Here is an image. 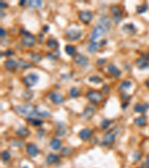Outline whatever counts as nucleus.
<instances>
[{"label":"nucleus","mask_w":149,"mask_h":168,"mask_svg":"<svg viewBox=\"0 0 149 168\" xmlns=\"http://www.w3.org/2000/svg\"><path fill=\"white\" fill-rule=\"evenodd\" d=\"M146 122H147V118H146L145 116L141 115L140 117H137L134 120V123H135L136 126H140V127H142V126H145Z\"/></svg>","instance_id":"b1692460"},{"label":"nucleus","mask_w":149,"mask_h":168,"mask_svg":"<svg viewBox=\"0 0 149 168\" xmlns=\"http://www.w3.org/2000/svg\"><path fill=\"white\" fill-rule=\"evenodd\" d=\"M0 6H1V8H2H2L5 9V8H8V3H6V2L1 1V2H0Z\"/></svg>","instance_id":"603ef678"},{"label":"nucleus","mask_w":149,"mask_h":168,"mask_svg":"<svg viewBox=\"0 0 149 168\" xmlns=\"http://www.w3.org/2000/svg\"><path fill=\"white\" fill-rule=\"evenodd\" d=\"M69 95L72 98H77L80 95V90L78 87H72L69 91Z\"/></svg>","instance_id":"f704fd0d"},{"label":"nucleus","mask_w":149,"mask_h":168,"mask_svg":"<svg viewBox=\"0 0 149 168\" xmlns=\"http://www.w3.org/2000/svg\"><path fill=\"white\" fill-rule=\"evenodd\" d=\"M79 20L85 24H88L91 22L93 18V14L90 11H82L79 13Z\"/></svg>","instance_id":"1a4fd4ad"},{"label":"nucleus","mask_w":149,"mask_h":168,"mask_svg":"<svg viewBox=\"0 0 149 168\" xmlns=\"http://www.w3.org/2000/svg\"><path fill=\"white\" fill-rule=\"evenodd\" d=\"M58 126V129L55 131V135L59 137H62L67 134V128H66V124L63 122H58L57 123Z\"/></svg>","instance_id":"dca6fc26"},{"label":"nucleus","mask_w":149,"mask_h":168,"mask_svg":"<svg viewBox=\"0 0 149 168\" xmlns=\"http://www.w3.org/2000/svg\"><path fill=\"white\" fill-rule=\"evenodd\" d=\"M6 31L3 28H0V36H1V37H5L6 36Z\"/></svg>","instance_id":"8fccbe9b"},{"label":"nucleus","mask_w":149,"mask_h":168,"mask_svg":"<svg viewBox=\"0 0 149 168\" xmlns=\"http://www.w3.org/2000/svg\"><path fill=\"white\" fill-rule=\"evenodd\" d=\"M72 153V150L70 148L67 147H63L61 150V155L63 157H67V156H71Z\"/></svg>","instance_id":"c9c22d12"},{"label":"nucleus","mask_w":149,"mask_h":168,"mask_svg":"<svg viewBox=\"0 0 149 168\" xmlns=\"http://www.w3.org/2000/svg\"><path fill=\"white\" fill-rule=\"evenodd\" d=\"M48 97L52 103L56 105H61L64 102V97L58 92H50L48 94Z\"/></svg>","instance_id":"0eeeda50"},{"label":"nucleus","mask_w":149,"mask_h":168,"mask_svg":"<svg viewBox=\"0 0 149 168\" xmlns=\"http://www.w3.org/2000/svg\"><path fill=\"white\" fill-rule=\"evenodd\" d=\"M136 65L140 70L149 69V61L144 58H139L136 61Z\"/></svg>","instance_id":"6ab92c4d"},{"label":"nucleus","mask_w":149,"mask_h":168,"mask_svg":"<svg viewBox=\"0 0 149 168\" xmlns=\"http://www.w3.org/2000/svg\"><path fill=\"white\" fill-rule=\"evenodd\" d=\"M61 144H62L61 141L58 138L52 139L51 141L50 142V146H51L54 150H58V149L61 148Z\"/></svg>","instance_id":"a878e982"},{"label":"nucleus","mask_w":149,"mask_h":168,"mask_svg":"<svg viewBox=\"0 0 149 168\" xmlns=\"http://www.w3.org/2000/svg\"><path fill=\"white\" fill-rule=\"evenodd\" d=\"M142 158V153H140V152H135L134 153V160H140V159Z\"/></svg>","instance_id":"de8ad7c7"},{"label":"nucleus","mask_w":149,"mask_h":168,"mask_svg":"<svg viewBox=\"0 0 149 168\" xmlns=\"http://www.w3.org/2000/svg\"><path fill=\"white\" fill-rule=\"evenodd\" d=\"M25 3H26V1H25V0H22V1H20V2L19 5H21V6H22V5H25Z\"/></svg>","instance_id":"13d9d810"},{"label":"nucleus","mask_w":149,"mask_h":168,"mask_svg":"<svg viewBox=\"0 0 149 168\" xmlns=\"http://www.w3.org/2000/svg\"><path fill=\"white\" fill-rule=\"evenodd\" d=\"M60 160V158L58 155L55 154H49L48 156L46 157V161L48 164H54L58 163Z\"/></svg>","instance_id":"412c9836"},{"label":"nucleus","mask_w":149,"mask_h":168,"mask_svg":"<svg viewBox=\"0 0 149 168\" xmlns=\"http://www.w3.org/2000/svg\"><path fill=\"white\" fill-rule=\"evenodd\" d=\"M112 123H113L112 120H107V119H104L101 123V126L102 130H106V129H108L109 126L111 125Z\"/></svg>","instance_id":"4c0bfd02"},{"label":"nucleus","mask_w":149,"mask_h":168,"mask_svg":"<svg viewBox=\"0 0 149 168\" xmlns=\"http://www.w3.org/2000/svg\"><path fill=\"white\" fill-rule=\"evenodd\" d=\"M26 151L31 157H37L40 153V150L34 143H28L26 146Z\"/></svg>","instance_id":"f8f14e48"},{"label":"nucleus","mask_w":149,"mask_h":168,"mask_svg":"<svg viewBox=\"0 0 149 168\" xmlns=\"http://www.w3.org/2000/svg\"><path fill=\"white\" fill-rule=\"evenodd\" d=\"M110 11L112 14H114V15L122 12L121 9H120V7L119 6V5H114V6H112L111 8H110Z\"/></svg>","instance_id":"ea45409f"},{"label":"nucleus","mask_w":149,"mask_h":168,"mask_svg":"<svg viewBox=\"0 0 149 168\" xmlns=\"http://www.w3.org/2000/svg\"><path fill=\"white\" fill-rule=\"evenodd\" d=\"M73 61L81 67H85L88 64L89 60L86 56L81 54H75L73 56Z\"/></svg>","instance_id":"9d476101"},{"label":"nucleus","mask_w":149,"mask_h":168,"mask_svg":"<svg viewBox=\"0 0 149 168\" xmlns=\"http://www.w3.org/2000/svg\"><path fill=\"white\" fill-rule=\"evenodd\" d=\"M119 132L120 129L119 126H114V128H112L104 136L101 144L103 146H109V145L112 144V143L115 141L116 137L119 135Z\"/></svg>","instance_id":"f257e3e1"},{"label":"nucleus","mask_w":149,"mask_h":168,"mask_svg":"<svg viewBox=\"0 0 149 168\" xmlns=\"http://www.w3.org/2000/svg\"><path fill=\"white\" fill-rule=\"evenodd\" d=\"M4 55H5V56H6V57L12 56L14 55V51L13 49H8L4 52Z\"/></svg>","instance_id":"a18cd8bd"},{"label":"nucleus","mask_w":149,"mask_h":168,"mask_svg":"<svg viewBox=\"0 0 149 168\" xmlns=\"http://www.w3.org/2000/svg\"><path fill=\"white\" fill-rule=\"evenodd\" d=\"M106 63H107V59H106V58H99V59L97 60L96 61V64L100 66L104 65V64H106Z\"/></svg>","instance_id":"49530a36"},{"label":"nucleus","mask_w":149,"mask_h":168,"mask_svg":"<svg viewBox=\"0 0 149 168\" xmlns=\"http://www.w3.org/2000/svg\"><path fill=\"white\" fill-rule=\"evenodd\" d=\"M94 113H95V106H93L92 104H89L85 108L81 116L86 120H90L94 115Z\"/></svg>","instance_id":"9b49d317"},{"label":"nucleus","mask_w":149,"mask_h":168,"mask_svg":"<svg viewBox=\"0 0 149 168\" xmlns=\"http://www.w3.org/2000/svg\"><path fill=\"white\" fill-rule=\"evenodd\" d=\"M100 47H101V44L98 42H92L88 47V51L90 53H94Z\"/></svg>","instance_id":"bb28decb"},{"label":"nucleus","mask_w":149,"mask_h":168,"mask_svg":"<svg viewBox=\"0 0 149 168\" xmlns=\"http://www.w3.org/2000/svg\"><path fill=\"white\" fill-rule=\"evenodd\" d=\"M122 17H123V13L120 12V13H119V14L114 15L113 20L115 21V23H119L120 21L122 20Z\"/></svg>","instance_id":"a19ab883"},{"label":"nucleus","mask_w":149,"mask_h":168,"mask_svg":"<svg viewBox=\"0 0 149 168\" xmlns=\"http://www.w3.org/2000/svg\"><path fill=\"white\" fill-rule=\"evenodd\" d=\"M16 133L20 137H28L30 135V131L25 127H20L19 129H17Z\"/></svg>","instance_id":"5701e85b"},{"label":"nucleus","mask_w":149,"mask_h":168,"mask_svg":"<svg viewBox=\"0 0 149 168\" xmlns=\"http://www.w3.org/2000/svg\"><path fill=\"white\" fill-rule=\"evenodd\" d=\"M27 121L29 122L31 124H32L33 126H41V125H43V120H40V119H37L35 118V117H29L27 118Z\"/></svg>","instance_id":"cd10ccee"},{"label":"nucleus","mask_w":149,"mask_h":168,"mask_svg":"<svg viewBox=\"0 0 149 168\" xmlns=\"http://www.w3.org/2000/svg\"><path fill=\"white\" fill-rule=\"evenodd\" d=\"M107 71L109 72L110 75H112L113 76L115 77V78H118L122 75V71L118 68V67H116L114 64H109L107 67Z\"/></svg>","instance_id":"2eb2a0df"},{"label":"nucleus","mask_w":149,"mask_h":168,"mask_svg":"<svg viewBox=\"0 0 149 168\" xmlns=\"http://www.w3.org/2000/svg\"><path fill=\"white\" fill-rule=\"evenodd\" d=\"M17 67H18L20 69L25 70V69L31 68V67H32V64H30V63L26 62V61H23V60H20V61L17 63Z\"/></svg>","instance_id":"7c9ffc66"},{"label":"nucleus","mask_w":149,"mask_h":168,"mask_svg":"<svg viewBox=\"0 0 149 168\" xmlns=\"http://www.w3.org/2000/svg\"><path fill=\"white\" fill-rule=\"evenodd\" d=\"M46 58H48L49 60H51V61H54L58 58V56L54 55V53H51V52H48L46 54Z\"/></svg>","instance_id":"c03bdc74"},{"label":"nucleus","mask_w":149,"mask_h":168,"mask_svg":"<svg viewBox=\"0 0 149 168\" xmlns=\"http://www.w3.org/2000/svg\"><path fill=\"white\" fill-rule=\"evenodd\" d=\"M39 81V76L36 73H30L24 77L23 82L27 87H31L35 85Z\"/></svg>","instance_id":"39448f33"},{"label":"nucleus","mask_w":149,"mask_h":168,"mask_svg":"<svg viewBox=\"0 0 149 168\" xmlns=\"http://www.w3.org/2000/svg\"><path fill=\"white\" fill-rule=\"evenodd\" d=\"M34 109V106L31 104L19 105L14 108V110H15V111L17 112V114H22V115H26V114L29 115Z\"/></svg>","instance_id":"423d86ee"},{"label":"nucleus","mask_w":149,"mask_h":168,"mask_svg":"<svg viewBox=\"0 0 149 168\" xmlns=\"http://www.w3.org/2000/svg\"><path fill=\"white\" fill-rule=\"evenodd\" d=\"M143 58H145L146 60H148V61H149V52H148L147 53H145V54L143 55Z\"/></svg>","instance_id":"5fc2aeb1"},{"label":"nucleus","mask_w":149,"mask_h":168,"mask_svg":"<svg viewBox=\"0 0 149 168\" xmlns=\"http://www.w3.org/2000/svg\"><path fill=\"white\" fill-rule=\"evenodd\" d=\"M145 84L146 87H148L149 88V78L148 79L145 81Z\"/></svg>","instance_id":"052dcab7"},{"label":"nucleus","mask_w":149,"mask_h":168,"mask_svg":"<svg viewBox=\"0 0 149 168\" xmlns=\"http://www.w3.org/2000/svg\"><path fill=\"white\" fill-rule=\"evenodd\" d=\"M129 105V103H125L124 102V103H122V108L123 109H126V108H127V106Z\"/></svg>","instance_id":"6e6d98bb"},{"label":"nucleus","mask_w":149,"mask_h":168,"mask_svg":"<svg viewBox=\"0 0 149 168\" xmlns=\"http://www.w3.org/2000/svg\"><path fill=\"white\" fill-rule=\"evenodd\" d=\"M136 11L137 13L139 14H144L146 11H148V6L147 5H145V4H142V5H137V8H136Z\"/></svg>","instance_id":"e433bc0d"},{"label":"nucleus","mask_w":149,"mask_h":168,"mask_svg":"<svg viewBox=\"0 0 149 168\" xmlns=\"http://www.w3.org/2000/svg\"><path fill=\"white\" fill-rule=\"evenodd\" d=\"M11 158V154L7 150H5L2 153V159L4 161H8V160Z\"/></svg>","instance_id":"79ce46f5"},{"label":"nucleus","mask_w":149,"mask_h":168,"mask_svg":"<svg viewBox=\"0 0 149 168\" xmlns=\"http://www.w3.org/2000/svg\"><path fill=\"white\" fill-rule=\"evenodd\" d=\"M100 44H101V46L102 47V46L105 45V44H107V41H106V40H102V41L100 42Z\"/></svg>","instance_id":"bf43d9fd"},{"label":"nucleus","mask_w":149,"mask_h":168,"mask_svg":"<svg viewBox=\"0 0 149 168\" xmlns=\"http://www.w3.org/2000/svg\"><path fill=\"white\" fill-rule=\"evenodd\" d=\"M86 97L93 103H99L103 100L102 93L97 90H90V91L87 92L86 94Z\"/></svg>","instance_id":"7ed1b4c3"},{"label":"nucleus","mask_w":149,"mask_h":168,"mask_svg":"<svg viewBox=\"0 0 149 168\" xmlns=\"http://www.w3.org/2000/svg\"><path fill=\"white\" fill-rule=\"evenodd\" d=\"M99 24L101 25H102L107 30V31H108L110 30V27H111V21H110V17L108 16H103L100 19Z\"/></svg>","instance_id":"a211bd4d"},{"label":"nucleus","mask_w":149,"mask_h":168,"mask_svg":"<svg viewBox=\"0 0 149 168\" xmlns=\"http://www.w3.org/2000/svg\"><path fill=\"white\" fill-rule=\"evenodd\" d=\"M110 90V87L107 85V84H104V85L102 87V91L104 92L105 94H107V93H109Z\"/></svg>","instance_id":"09e8293b"},{"label":"nucleus","mask_w":149,"mask_h":168,"mask_svg":"<svg viewBox=\"0 0 149 168\" xmlns=\"http://www.w3.org/2000/svg\"><path fill=\"white\" fill-rule=\"evenodd\" d=\"M22 168H29V167H23Z\"/></svg>","instance_id":"e2e57ef3"},{"label":"nucleus","mask_w":149,"mask_h":168,"mask_svg":"<svg viewBox=\"0 0 149 168\" xmlns=\"http://www.w3.org/2000/svg\"><path fill=\"white\" fill-rule=\"evenodd\" d=\"M122 31H124V33L127 34H130V35H132V34H134L136 32H137V28H136V26L134 25V24L133 23H127L125 25H124V26L122 27Z\"/></svg>","instance_id":"f3484780"},{"label":"nucleus","mask_w":149,"mask_h":168,"mask_svg":"<svg viewBox=\"0 0 149 168\" xmlns=\"http://www.w3.org/2000/svg\"><path fill=\"white\" fill-rule=\"evenodd\" d=\"M30 117H49L50 113L47 111H41L39 108H34L33 111L29 114Z\"/></svg>","instance_id":"ddd939ff"},{"label":"nucleus","mask_w":149,"mask_h":168,"mask_svg":"<svg viewBox=\"0 0 149 168\" xmlns=\"http://www.w3.org/2000/svg\"><path fill=\"white\" fill-rule=\"evenodd\" d=\"M149 108V103H144V104H137L134 106V109L137 113H144Z\"/></svg>","instance_id":"4be33fe9"},{"label":"nucleus","mask_w":149,"mask_h":168,"mask_svg":"<svg viewBox=\"0 0 149 168\" xmlns=\"http://www.w3.org/2000/svg\"><path fill=\"white\" fill-rule=\"evenodd\" d=\"M28 4L30 7L33 8H39L42 6L43 2L42 1H39V0H30Z\"/></svg>","instance_id":"2f4dec72"},{"label":"nucleus","mask_w":149,"mask_h":168,"mask_svg":"<svg viewBox=\"0 0 149 168\" xmlns=\"http://www.w3.org/2000/svg\"><path fill=\"white\" fill-rule=\"evenodd\" d=\"M30 59L34 63H38L43 59V57L41 54L37 52H32L30 55Z\"/></svg>","instance_id":"c756f323"},{"label":"nucleus","mask_w":149,"mask_h":168,"mask_svg":"<svg viewBox=\"0 0 149 168\" xmlns=\"http://www.w3.org/2000/svg\"><path fill=\"white\" fill-rule=\"evenodd\" d=\"M4 66L8 70H13L17 67V63L12 59H8L5 61Z\"/></svg>","instance_id":"393cba45"},{"label":"nucleus","mask_w":149,"mask_h":168,"mask_svg":"<svg viewBox=\"0 0 149 168\" xmlns=\"http://www.w3.org/2000/svg\"><path fill=\"white\" fill-rule=\"evenodd\" d=\"M42 31H43V32H45V33L48 32V31H49V26H48V25H45L43 27Z\"/></svg>","instance_id":"864d4df0"},{"label":"nucleus","mask_w":149,"mask_h":168,"mask_svg":"<svg viewBox=\"0 0 149 168\" xmlns=\"http://www.w3.org/2000/svg\"><path fill=\"white\" fill-rule=\"evenodd\" d=\"M92 135H93V131L91 129H88V128L81 129L79 132V133H78V136L80 137V138L82 140H84V141L88 140L91 137Z\"/></svg>","instance_id":"4468645a"},{"label":"nucleus","mask_w":149,"mask_h":168,"mask_svg":"<svg viewBox=\"0 0 149 168\" xmlns=\"http://www.w3.org/2000/svg\"><path fill=\"white\" fill-rule=\"evenodd\" d=\"M83 32L81 30L70 29L66 32L65 37L69 41H76L82 37Z\"/></svg>","instance_id":"f03ea898"},{"label":"nucleus","mask_w":149,"mask_h":168,"mask_svg":"<svg viewBox=\"0 0 149 168\" xmlns=\"http://www.w3.org/2000/svg\"><path fill=\"white\" fill-rule=\"evenodd\" d=\"M21 42L24 46L28 47H32L36 44V38L34 35L31 34L30 33L23 35L21 39Z\"/></svg>","instance_id":"6e6552de"},{"label":"nucleus","mask_w":149,"mask_h":168,"mask_svg":"<svg viewBox=\"0 0 149 168\" xmlns=\"http://www.w3.org/2000/svg\"><path fill=\"white\" fill-rule=\"evenodd\" d=\"M89 81H90V82L95 83V84H99V83L102 82V79H101V77L98 76H93L90 77Z\"/></svg>","instance_id":"58836bf2"},{"label":"nucleus","mask_w":149,"mask_h":168,"mask_svg":"<svg viewBox=\"0 0 149 168\" xmlns=\"http://www.w3.org/2000/svg\"><path fill=\"white\" fill-rule=\"evenodd\" d=\"M46 46L51 49L55 50L58 49V48L59 47V43L53 37H49L46 41Z\"/></svg>","instance_id":"aec40b11"},{"label":"nucleus","mask_w":149,"mask_h":168,"mask_svg":"<svg viewBox=\"0 0 149 168\" xmlns=\"http://www.w3.org/2000/svg\"><path fill=\"white\" fill-rule=\"evenodd\" d=\"M65 52L68 55H75L74 53L76 52V49H75V47L74 46L69 45L68 44V45H67L65 47Z\"/></svg>","instance_id":"473e14b6"},{"label":"nucleus","mask_w":149,"mask_h":168,"mask_svg":"<svg viewBox=\"0 0 149 168\" xmlns=\"http://www.w3.org/2000/svg\"><path fill=\"white\" fill-rule=\"evenodd\" d=\"M106 32H107V30H106L102 25L98 24V25H96L95 28H93V31H92L91 34H90V40L92 41V42H93L94 41L99 38L100 37H101V36L105 34Z\"/></svg>","instance_id":"20e7f679"},{"label":"nucleus","mask_w":149,"mask_h":168,"mask_svg":"<svg viewBox=\"0 0 149 168\" xmlns=\"http://www.w3.org/2000/svg\"><path fill=\"white\" fill-rule=\"evenodd\" d=\"M22 97L25 100H31L34 97V93L30 90H25L22 93Z\"/></svg>","instance_id":"72a5a7b5"},{"label":"nucleus","mask_w":149,"mask_h":168,"mask_svg":"<svg viewBox=\"0 0 149 168\" xmlns=\"http://www.w3.org/2000/svg\"><path fill=\"white\" fill-rule=\"evenodd\" d=\"M140 168H149V164L148 163H145L142 164Z\"/></svg>","instance_id":"4d7b16f0"},{"label":"nucleus","mask_w":149,"mask_h":168,"mask_svg":"<svg viewBox=\"0 0 149 168\" xmlns=\"http://www.w3.org/2000/svg\"><path fill=\"white\" fill-rule=\"evenodd\" d=\"M44 134H45V130H44V129H40L39 130H37V135H38L39 137H41Z\"/></svg>","instance_id":"3c124183"},{"label":"nucleus","mask_w":149,"mask_h":168,"mask_svg":"<svg viewBox=\"0 0 149 168\" xmlns=\"http://www.w3.org/2000/svg\"><path fill=\"white\" fill-rule=\"evenodd\" d=\"M120 97H121L122 100L124 102H125V103H127L130 100V96L128 95L127 93H122L120 95Z\"/></svg>","instance_id":"37998d69"},{"label":"nucleus","mask_w":149,"mask_h":168,"mask_svg":"<svg viewBox=\"0 0 149 168\" xmlns=\"http://www.w3.org/2000/svg\"><path fill=\"white\" fill-rule=\"evenodd\" d=\"M146 163H148L149 164V154L147 156V158H146Z\"/></svg>","instance_id":"680f3d73"},{"label":"nucleus","mask_w":149,"mask_h":168,"mask_svg":"<svg viewBox=\"0 0 149 168\" xmlns=\"http://www.w3.org/2000/svg\"><path fill=\"white\" fill-rule=\"evenodd\" d=\"M131 86H132V82L130 81H129V80H125V81L122 82V84H120L119 89L120 90H122V91H124V90L130 88Z\"/></svg>","instance_id":"c85d7f7f"}]
</instances>
